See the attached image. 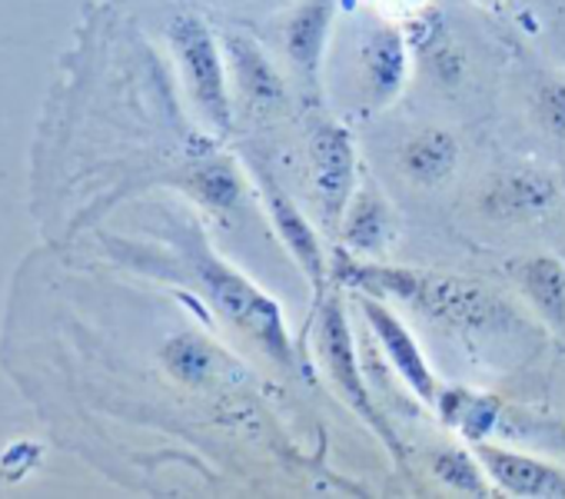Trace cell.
<instances>
[{
	"label": "cell",
	"mask_w": 565,
	"mask_h": 499,
	"mask_svg": "<svg viewBox=\"0 0 565 499\" xmlns=\"http://www.w3.org/2000/svg\"><path fill=\"white\" fill-rule=\"evenodd\" d=\"M333 284L350 294H370L380 300H396L416 314L436 320L449 330H492L509 320V310L495 290L449 274L396 267L383 261H366L343 254L333 261Z\"/></svg>",
	"instance_id": "1"
},
{
	"label": "cell",
	"mask_w": 565,
	"mask_h": 499,
	"mask_svg": "<svg viewBox=\"0 0 565 499\" xmlns=\"http://www.w3.org/2000/svg\"><path fill=\"white\" fill-rule=\"evenodd\" d=\"M190 270H193L206 304L226 323H233L239 333H246L279 367L297 363L287 314H282V307L263 287H256L246 274L230 267L223 257H216L203 240H193V246H190Z\"/></svg>",
	"instance_id": "2"
},
{
	"label": "cell",
	"mask_w": 565,
	"mask_h": 499,
	"mask_svg": "<svg viewBox=\"0 0 565 499\" xmlns=\"http://www.w3.org/2000/svg\"><path fill=\"white\" fill-rule=\"evenodd\" d=\"M313 350L317 360L323 367V373L330 376V383L337 386V393L343 396V403L370 426V433L393 453V459L406 456L403 439L396 436L393 423L386 420V413L380 410L366 376H363V363L356 353V337L350 327V310L343 300V287H330L323 297H317V320H313Z\"/></svg>",
	"instance_id": "3"
},
{
	"label": "cell",
	"mask_w": 565,
	"mask_h": 499,
	"mask_svg": "<svg viewBox=\"0 0 565 499\" xmlns=\"http://www.w3.org/2000/svg\"><path fill=\"white\" fill-rule=\"evenodd\" d=\"M167 41L196 117L213 134H230L236 100L220 38L196 14H177L167 28Z\"/></svg>",
	"instance_id": "4"
},
{
	"label": "cell",
	"mask_w": 565,
	"mask_h": 499,
	"mask_svg": "<svg viewBox=\"0 0 565 499\" xmlns=\"http://www.w3.org/2000/svg\"><path fill=\"white\" fill-rule=\"evenodd\" d=\"M246 163H249V177L256 183V193L263 200V213H266L276 240L290 254V261L297 264V270L307 277L313 297H323L330 290V284H333V264L327 257V246H323L320 230L297 206V200L276 183V177L263 167V160H253L249 157Z\"/></svg>",
	"instance_id": "5"
},
{
	"label": "cell",
	"mask_w": 565,
	"mask_h": 499,
	"mask_svg": "<svg viewBox=\"0 0 565 499\" xmlns=\"http://www.w3.org/2000/svg\"><path fill=\"white\" fill-rule=\"evenodd\" d=\"M310 173L317 210L330 233L340 230V220L360 187V153L350 127L340 120H320L310 134Z\"/></svg>",
	"instance_id": "6"
},
{
	"label": "cell",
	"mask_w": 565,
	"mask_h": 499,
	"mask_svg": "<svg viewBox=\"0 0 565 499\" xmlns=\"http://www.w3.org/2000/svg\"><path fill=\"white\" fill-rule=\"evenodd\" d=\"M413 74V44L403 28L380 18L366 21L356 38V77L370 110L393 107Z\"/></svg>",
	"instance_id": "7"
},
{
	"label": "cell",
	"mask_w": 565,
	"mask_h": 499,
	"mask_svg": "<svg viewBox=\"0 0 565 499\" xmlns=\"http://www.w3.org/2000/svg\"><path fill=\"white\" fill-rule=\"evenodd\" d=\"M343 0H297L279 21V51L307 97H320L330 41Z\"/></svg>",
	"instance_id": "8"
},
{
	"label": "cell",
	"mask_w": 565,
	"mask_h": 499,
	"mask_svg": "<svg viewBox=\"0 0 565 499\" xmlns=\"http://www.w3.org/2000/svg\"><path fill=\"white\" fill-rule=\"evenodd\" d=\"M356 310H360L363 323L370 327V333L376 337L383 357L396 370V376L406 383V390L426 410H433L436 390H439V376H436L433 363L426 360L416 333L399 320V314L390 307V300H380V297H370V294H356Z\"/></svg>",
	"instance_id": "9"
},
{
	"label": "cell",
	"mask_w": 565,
	"mask_h": 499,
	"mask_svg": "<svg viewBox=\"0 0 565 499\" xmlns=\"http://www.w3.org/2000/svg\"><path fill=\"white\" fill-rule=\"evenodd\" d=\"M220 44H223L226 74H230L236 104H243L249 114H259V117L287 110L290 84L259 41H253L246 34H226V38H220Z\"/></svg>",
	"instance_id": "10"
},
{
	"label": "cell",
	"mask_w": 565,
	"mask_h": 499,
	"mask_svg": "<svg viewBox=\"0 0 565 499\" xmlns=\"http://www.w3.org/2000/svg\"><path fill=\"white\" fill-rule=\"evenodd\" d=\"M558 203V183L545 170H502L479 190V213L492 223H529Z\"/></svg>",
	"instance_id": "11"
},
{
	"label": "cell",
	"mask_w": 565,
	"mask_h": 499,
	"mask_svg": "<svg viewBox=\"0 0 565 499\" xmlns=\"http://www.w3.org/2000/svg\"><path fill=\"white\" fill-rule=\"evenodd\" d=\"M476 456L482 459L492 486L515 499H565V469L539 459L532 453L499 446L492 439L472 443Z\"/></svg>",
	"instance_id": "12"
},
{
	"label": "cell",
	"mask_w": 565,
	"mask_h": 499,
	"mask_svg": "<svg viewBox=\"0 0 565 499\" xmlns=\"http://www.w3.org/2000/svg\"><path fill=\"white\" fill-rule=\"evenodd\" d=\"M337 240L347 254L366 257V261H383V254L396 240V210L386 200L383 187L373 183L370 177H360V187L340 220Z\"/></svg>",
	"instance_id": "13"
},
{
	"label": "cell",
	"mask_w": 565,
	"mask_h": 499,
	"mask_svg": "<svg viewBox=\"0 0 565 499\" xmlns=\"http://www.w3.org/2000/svg\"><path fill=\"white\" fill-rule=\"evenodd\" d=\"M515 287L532 314L555 337H565V261L555 254L525 257L515 267Z\"/></svg>",
	"instance_id": "14"
},
{
	"label": "cell",
	"mask_w": 565,
	"mask_h": 499,
	"mask_svg": "<svg viewBox=\"0 0 565 499\" xmlns=\"http://www.w3.org/2000/svg\"><path fill=\"white\" fill-rule=\"evenodd\" d=\"M462 160V144L446 127H426L399 147V170L416 187H443Z\"/></svg>",
	"instance_id": "15"
},
{
	"label": "cell",
	"mask_w": 565,
	"mask_h": 499,
	"mask_svg": "<svg viewBox=\"0 0 565 499\" xmlns=\"http://www.w3.org/2000/svg\"><path fill=\"white\" fill-rule=\"evenodd\" d=\"M433 413L446 429L459 433L466 443H482V439L492 436V429L502 420V400L492 396V393L469 390V386L439 383Z\"/></svg>",
	"instance_id": "16"
},
{
	"label": "cell",
	"mask_w": 565,
	"mask_h": 499,
	"mask_svg": "<svg viewBox=\"0 0 565 499\" xmlns=\"http://www.w3.org/2000/svg\"><path fill=\"white\" fill-rule=\"evenodd\" d=\"M186 190L216 213H230L236 210V203L243 200V167L230 157H210L190 167L186 173Z\"/></svg>",
	"instance_id": "17"
},
{
	"label": "cell",
	"mask_w": 565,
	"mask_h": 499,
	"mask_svg": "<svg viewBox=\"0 0 565 499\" xmlns=\"http://www.w3.org/2000/svg\"><path fill=\"white\" fill-rule=\"evenodd\" d=\"M429 469L446 489H452L459 496H476L479 499V496H489V489H492V479H489L482 459L476 456L472 443L469 446H439V449H433L429 453Z\"/></svg>",
	"instance_id": "18"
},
{
	"label": "cell",
	"mask_w": 565,
	"mask_h": 499,
	"mask_svg": "<svg viewBox=\"0 0 565 499\" xmlns=\"http://www.w3.org/2000/svg\"><path fill=\"white\" fill-rule=\"evenodd\" d=\"M163 367H167V373L177 383L200 386V383H206L213 376L216 357H213V347L203 337H196V333H177L163 347Z\"/></svg>",
	"instance_id": "19"
},
{
	"label": "cell",
	"mask_w": 565,
	"mask_h": 499,
	"mask_svg": "<svg viewBox=\"0 0 565 499\" xmlns=\"http://www.w3.org/2000/svg\"><path fill=\"white\" fill-rule=\"evenodd\" d=\"M532 110L545 134L565 137V81H542L532 94Z\"/></svg>",
	"instance_id": "20"
},
{
	"label": "cell",
	"mask_w": 565,
	"mask_h": 499,
	"mask_svg": "<svg viewBox=\"0 0 565 499\" xmlns=\"http://www.w3.org/2000/svg\"><path fill=\"white\" fill-rule=\"evenodd\" d=\"M429 61H433V77L443 84V87H456L462 81V71H466V57L462 51H456L449 41H429Z\"/></svg>",
	"instance_id": "21"
}]
</instances>
